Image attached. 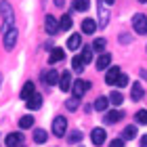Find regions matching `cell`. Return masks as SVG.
<instances>
[{
	"instance_id": "obj_1",
	"label": "cell",
	"mask_w": 147,
	"mask_h": 147,
	"mask_svg": "<svg viewBox=\"0 0 147 147\" xmlns=\"http://www.w3.org/2000/svg\"><path fill=\"white\" fill-rule=\"evenodd\" d=\"M0 11H2V32L6 34V32L13 28V21H15V15H13V6L6 2V0H2V2H0Z\"/></svg>"
},
{
	"instance_id": "obj_2",
	"label": "cell",
	"mask_w": 147,
	"mask_h": 147,
	"mask_svg": "<svg viewBox=\"0 0 147 147\" xmlns=\"http://www.w3.org/2000/svg\"><path fill=\"white\" fill-rule=\"evenodd\" d=\"M132 30H135L137 34H141V36L147 34V17L143 13H137V15L132 17Z\"/></svg>"
},
{
	"instance_id": "obj_3",
	"label": "cell",
	"mask_w": 147,
	"mask_h": 147,
	"mask_svg": "<svg viewBox=\"0 0 147 147\" xmlns=\"http://www.w3.org/2000/svg\"><path fill=\"white\" fill-rule=\"evenodd\" d=\"M65 132H67V120L63 116H57L53 120V135L55 137H65Z\"/></svg>"
},
{
	"instance_id": "obj_4",
	"label": "cell",
	"mask_w": 147,
	"mask_h": 147,
	"mask_svg": "<svg viewBox=\"0 0 147 147\" xmlns=\"http://www.w3.org/2000/svg\"><path fill=\"white\" fill-rule=\"evenodd\" d=\"M105 139H107V132H105L103 128H92V132H90V141H92V145L101 147V145L105 143Z\"/></svg>"
},
{
	"instance_id": "obj_5",
	"label": "cell",
	"mask_w": 147,
	"mask_h": 147,
	"mask_svg": "<svg viewBox=\"0 0 147 147\" xmlns=\"http://www.w3.org/2000/svg\"><path fill=\"white\" fill-rule=\"evenodd\" d=\"M4 143H6V147H19V145L25 143V139H23L21 132H11V135H6Z\"/></svg>"
},
{
	"instance_id": "obj_6",
	"label": "cell",
	"mask_w": 147,
	"mask_h": 147,
	"mask_svg": "<svg viewBox=\"0 0 147 147\" xmlns=\"http://www.w3.org/2000/svg\"><path fill=\"white\" fill-rule=\"evenodd\" d=\"M90 88V82H86V80H76L74 82V86H71V92H74V97H82L84 95V90H88Z\"/></svg>"
},
{
	"instance_id": "obj_7",
	"label": "cell",
	"mask_w": 147,
	"mask_h": 147,
	"mask_svg": "<svg viewBox=\"0 0 147 147\" xmlns=\"http://www.w3.org/2000/svg\"><path fill=\"white\" fill-rule=\"evenodd\" d=\"M15 44H17V30L11 28V30L4 34V49H6V51H13V49H15Z\"/></svg>"
},
{
	"instance_id": "obj_8",
	"label": "cell",
	"mask_w": 147,
	"mask_h": 147,
	"mask_svg": "<svg viewBox=\"0 0 147 147\" xmlns=\"http://www.w3.org/2000/svg\"><path fill=\"white\" fill-rule=\"evenodd\" d=\"M44 25H46V32H49L51 36H55L57 32H61V25L57 23V19L53 17V15H46V19H44Z\"/></svg>"
},
{
	"instance_id": "obj_9",
	"label": "cell",
	"mask_w": 147,
	"mask_h": 147,
	"mask_svg": "<svg viewBox=\"0 0 147 147\" xmlns=\"http://www.w3.org/2000/svg\"><path fill=\"white\" fill-rule=\"evenodd\" d=\"M97 23H99V28H107V23H109V15H107L103 0H99V21Z\"/></svg>"
},
{
	"instance_id": "obj_10",
	"label": "cell",
	"mask_w": 147,
	"mask_h": 147,
	"mask_svg": "<svg viewBox=\"0 0 147 147\" xmlns=\"http://www.w3.org/2000/svg\"><path fill=\"white\" fill-rule=\"evenodd\" d=\"M120 76H122L120 67H109V69H107V74H105V82H107V84H118Z\"/></svg>"
},
{
	"instance_id": "obj_11",
	"label": "cell",
	"mask_w": 147,
	"mask_h": 147,
	"mask_svg": "<svg viewBox=\"0 0 147 147\" xmlns=\"http://www.w3.org/2000/svg\"><path fill=\"white\" fill-rule=\"evenodd\" d=\"M59 88H61L63 92H67L71 88V74L69 71H63L61 78H59Z\"/></svg>"
},
{
	"instance_id": "obj_12",
	"label": "cell",
	"mask_w": 147,
	"mask_h": 147,
	"mask_svg": "<svg viewBox=\"0 0 147 147\" xmlns=\"http://www.w3.org/2000/svg\"><path fill=\"white\" fill-rule=\"evenodd\" d=\"M124 118V113L120 111V109H111L109 113H105V124H116V122H120V120Z\"/></svg>"
},
{
	"instance_id": "obj_13",
	"label": "cell",
	"mask_w": 147,
	"mask_h": 147,
	"mask_svg": "<svg viewBox=\"0 0 147 147\" xmlns=\"http://www.w3.org/2000/svg\"><path fill=\"white\" fill-rule=\"evenodd\" d=\"M80 46H82V36H80V34H71L67 38V49L69 51H78Z\"/></svg>"
},
{
	"instance_id": "obj_14",
	"label": "cell",
	"mask_w": 147,
	"mask_h": 147,
	"mask_svg": "<svg viewBox=\"0 0 147 147\" xmlns=\"http://www.w3.org/2000/svg\"><path fill=\"white\" fill-rule=\"evenodd\" d=\"M97 28H99V23L95 19H84L82 21V32L84 34H92V32H97Z\"/></svg>"
},
{
	"instance_id": "obj_15",
	"label": "cell",
	"mask_w": 147,
	"mask_h": 147,
	"mask_svg": "<svg viewBox=\"0 0 147 147\" xmlns=\"http://www.w3.org/2000/svg\"><path fill=\"white\" fill-rule=\"evenodd\" d=\"M130 97H132V101H141V99H143V84H141V82H135V84H132Z\"/></svg>"
},
{
	"instance_id": "obj_16",
	"label": "cell",
	"mask_w": 147,
	"mask_h": 147,
	"mask_svg": "<svg viewBox=\"0 0 147 147\" xmlns=\"http://www.w3.org/2000/svg\"><path fill=\"white\" fill-rule=\"evenodd\" d=\"M111 63V55H107V53H103L101 57L97 59V69H107Z\"/></svg>"
},
{
	"instance_id": "obj_17",
	"label": "cell",
	"mask_w": 147,
	"mask_h": 147,
	"mask_svg": "<svg viewBox=\"0 0 147 147\" xmlns=\"http://www.w3.org/2000/svg\"><path fill=\"white\" fill-rule=\"evenodd\" d=\"M32 97H34V84L25 82V86L21 88V99H23V101H30Z\"/></svg>"
},
{
	"instance_id": "obj_18",
	"label": "cell",
	"mask_w": 147,
	"mask_h": 147,
	"mask_svg": "<svg viewBox=\"0 0 147 147\" xmlns=\"http://www.w3.org/2000/svg\"><path fill=\"white\" fill-rule=\"evenodd\" d=\"M25 103H28V107H30V109H38V107H42V95L34 92V97H32L30 101H25Z\"/></svg>"
},
{
	"instance_id": "obj_19",
	"label": "cell",
	"mask_w": 147,
	"mask_h": 147,
	"mask_svg": "<svg viewBox=\"0 0 147 147\" xmlns=\"http://www.w3.org/2000/svg\"><path fill=\"white\" fill-rule=\"evenodd\" d=\"M42 78L46 80V84H51V86H53V84H57V82H59V78H61V76H59V71L51 69V71H46Z\"/></svg>"
},
{
	"instance_id": "obj_20",
	"label": "cell",
	"mask_w": 147,
	"mask_h": 147,
	"mask_svg": "<svg viewBox=\"0 0 147 147\" xmlns=\"http://www.w3.org/2000/svg\"><path fill=\"white\" fill-rule=\"evenodd\" d=\"M63 51L61 49H53L51 51V57H49V63H59V61H63Z\"/></svg>"
},
{
	"instance_id": "obj_21",
	"label": "cell",
	"mask_w": 147,
	"mask_h": 147,
	"mask_svg": "<svg viewBox=\"0 0 147 147\" xmlns=\"http://www.w3.org/2000/svg\"><path fill=\"white\" fill-rule=\"evenodd\" d=\"M92 53H95L92 44H88V46H84V49H82V61L84 63H92Z\"/></svg>"
},
{
	"instance_id": "obj_22",
	"label": "cell",
	"mask_w": 147,
	"mask_h": 147,
	"mask_svg": "<svg viewBox=\"0 0 147 147\" xmlns=\"http://www.w3.org/2000/svg\"><path fill=\"white\" fill-rule=\"evenodd\" d=\"M137 137V126H126V128L122 130V139L124 141H130V139Z\"/></svg>"
},
{
	"instance_id": "obj_23",
	"label": "cell",
	"mask_w": 147,
	"mask_h": 147,
	"mask_svg": "<svg viewBox=\"0 0 147 147\" xmlns=\"http://www.w3.org/2000/svg\"><path fill=\"white\" fill-rule=\"evenodd\" d=\"M107 105H109V97H99L95 101V109L97 111H105V109H107Z\"/></svg>"
},
{
	"instance_id": "obj_24",
	"label": "cell",
	"mask_w": 147,
	"mask_h": 147,
	"mask_svg": "<svg viewBox=\"0 0 147 147\" xmlns=\"http://www.w3.org/2000/svg\"><path fill=\"white\" fill-rule=\"evenodd\" d=\"M46 139H49V132H46V130H42V128L34 130V141H36V143H44Z\"/></svg>"
},
{
	"instance_id": "obj_25",
	"label": "cell",
	"mask_w": 147,
	"mask_h": 147,
	"mask_svg": "<svg viewBox=\"0 0 147 147\" xmlns=\"http://www.w3.org/2000/svg\"><path fill=\"white\" fill-rule=\"evenodd\" d=\"M32 126H34V118L32 116H23L21 120H19V128H32Z\"/></svg>"
},
{
	"instance_id": "obj_26",
	"label": "cell",
	"mask_w": 147,
	"mask_h": 147,
	"mask_svg": "<svg viewBox=\"0 0 147 147\" xmlns=\"http://www.w3.org/2000/svg\"><path fill=\"white\" fill-rule=\"evenodd\" d=\"M71 69H76V74H80L84 69V61H82V57H74L71 59Z\"/></svg>"
},
{
	"instance_id": "obj_27",
	"label": "cell",
	"mask_w": 147,
	"mask_h": 147,
	"mask_svg": "<svg viewBox=\"0 0 147 147\" xmlns=\"http://www.w3.org/2000/svg\"><path fill=\"white\" fill-rule=\"evenodd\" d=\"M88 6H90L88 0H76V2H74V11H86Z\"/></svg>"
},
{
	"instance_id": "obj_28",
	"label": "cell",
	"mask_w": 147,
	"mask_h": 147,
	"mask_svg": "<svg viewBox=\"0 0 147 147\" xmlns=\"http://www.w3.org/2000/svg\"><path fill=\"white\" fill-rule=\"evenodd\" d=\"M124 101V97H122V92H111V95H109V103H113V105H120V103H122Z\"/></svg>"
},
{
	"instance_id": "obj_29",
	"label": "cell",
	"mask_w": 147,
	"mask_h": 147,
	"mask_svg": "<svg viewBox=\"0 0 147 147\" xmlns=\"http://www.w3.org/2000/svg\"><path fill=\"white\" fill-rule=\"evenodd\" d=\"M59 25H61V32H63V30H69V28H71V17H69V15H63L61 21H59Z\"/></svg>"
},
{
	"instance_id": "obj_30",
	"label": "cell",
	"mask_w": 147,
	"mask_h": 147,
	"mask_svg": "<svg viewBox=\"0 0 147 147\" xmlns=\"http://www.w3.org/2000/svg\"><path fill=\"white\" fill-rule=\"evenodd\" d=\"M135 118H137L139 124H147V109H139V111L135 113Z\"/></svg>"
},
{
	"instance_id": "obj_31",
	"label": "cell",
	"mask_w": 147,
	"mask_h": 147,
	"mask_svg": "<svg viewBox=\"0 0 147 147\" xmlns=\"http://www.w3.org/2000/svg\"><path fill=\"white\" fill-rule=\"evenodd\" d=\"M78 105H80V99L78 97H71V99L65 101V107H67V109H78Z\"/></svg>"
},
{
	"instance_id": "obj_32",
	"label": "cell",
	"mask_w": 147,
	"mask_h": 147,
	"mask_svg": "<svg viewBox=\"0 0 147 147\" xmlns=\"http://www.w3.org/2000/svg\"><path fill=\"white\" fill-rule=\"evenodd\" d=\"M82 141V132L80 130H74L71 135H69V143H80Z\"/></svg>"
},
{
	"instance_id": "obj_33",
	"label": "cell",
	"mask_w": 147,
	"mask_h": 147,
	"mask_svg": "<svg viewBox=\"0 0 147 147\" xmlns=\"http://www.w3.org/2000/svg\"><path fill=\"white\" fill-rule=\"evenodd\" d=\"M92 49H95V51H99V53H101V51L105 49V40H103V38H97V40H95V42H92Z\"/></svg>"
},
{
	"instance_id": "obj_34",
	"label": "cell",
	"mask_w": 147,
	"mask_h": 147,
	"mask_svg": "<svg viewBox=\"0 0 147 147\" xmlns=\"http://www.w3.org/2000/svg\"><path fill=\"white\" fill-rule=\"evenodd\" d=\"M126 84H128V76H124V74H122V76H120V80H118V86H120V88H124Z\"/></svg>"
},
{
	"instance_id": "obj_35",
	"label": "cell",
	"mask_w": 147,
	"mask_h": 147,
	"mask_svg": "<svg viewBox=\"0 0 147 147\" xmlns=\"http://www.w3.org/2000/svg\"><path fill=\"white\" fill-rule=\"evenodd\" d=\"M109 147H124V139H116V141H111Z\"/></svg>"
},
{
	"instance_id": "obj_36",
	"label": "cell",
	"mask_w": 147,
	"mask_h": 147,
	"mask_svg": "<svg viewBox=\"0 0 147 147\" xmlns=\"http://www.w3.org/2000/svg\"><path fill=\"white\" fill-rule=\"evenodd\" d=\"M120 42H130V36H124L122 34V36H120Z\"/></svg>"
},
{
	"instance_id": "obj_37",
	"label": "cell",
	"mask_w": 147,
	"mask_h": 147,
	"mask_svg": "<svg viewBox=\"0 0 147 147\" xmlns=\"http://www.w3.org/2000/svg\"><path fill=\"white\" fill-rule=\"evenodd\" d=\"M141 147H147V135L141 137Z\"/></svg>"
},
{
	"instance_id": "obj_38",
	"label": "cell",
	"mask_w": 147,
	"mask_h": 147,
	"mask_svg": "<svg viewBox=\"0 0 147 147\" xmlns=\"http://www.w3.org/2000/svg\"><path fill=\"white\" fill-rule=\"evenodd\" d=\"M55 4H57V6H63L65 2H63V0H55Z\"/></svg>"
},
{
	"instance_id": "obj_39",
	"label": "cell",
	"mask_w": 147,
	"mask_h": 147,
	"mask_svg": "<svg viewBox=\"0 0 147 147\" xmlns=\"http://www.w3.org/2000/svg\"><path fill=\"white\" fill-rule=\"evenodd\" d=\"M105 2H107V4H113V2H116V0H105Z\"/></svg>"
},
{
	"instance_id": "obj_40",
	"label": "cell",
	"mask_w": 147,
	"mask_h": 147,
	"mask_svg": "<svg viewBox=\"0 0 147 147\" xmlns=\"http://www.w3.org/2000/svg\"><path fill=\"white\" fill-rule=\"evenodd\" d=\"M139 2H141V4H145V2H147V0H139Z\"/></svg>"
},
{
	"instance_id": "obj_41",
	"label": "cell",
	"mask_w": 147,
	"mask_h": 147,
	"mask_svg": "<svg viewBox=\"0 0 147 147\" xmlns=\"http://www.w3.org/2000/svg\"><path fill=\"white\" fill-rule=\"evenodd\" d=\"M0 84H2V76H0Z\"/></svg>"
},
{
	"instance_id": "obj_42",
	"label": "cell",
	"mask_w": 147,
	"mask_h": 147,
	"mask_svg": "<svg viewBox=\"0 0 147 147\" xmlns=\"http://www.w3.org/2000/svg\"><path fill=\"white\" fill-rule=\"evenodd\" d=\"M19 147H25V143H23V145H19Z\"/></svg>"
}]
</instances>
